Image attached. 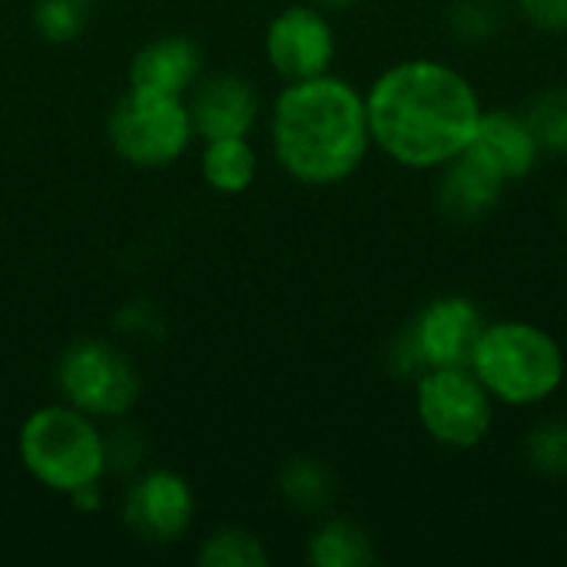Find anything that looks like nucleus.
<instances>
[{"label": "nucleus", "mask_w": 567, "mask_h": 567, "mask_svg": "<svg viewBox=\"0 0 567 567\" xmlns=\"http://www.w3.org/2000/svg\"><path fill=\"white\" fill-rule=\"evenodd\" d=\"M90 23V0H37L33 27L47 43H73Z\"/></svg>", "instance_id": "4be33fe9"}, {"label": "nucleus", "mask_w": 567, "mask_h": 567, "mask_svg": "<svg viewBox=\"0 0 567 567\" xmlns=\"http://www.w3.org/2000/svg\"><path fill=\"white\" fill-rule=\"evenodd\" d=\"M505 27V3L502 0H452L449 7V30L462 43H488Z\"/></svg>", "instance_id": "412c9836"}, {"label": "nucleus", "mask_w": 567, "mask_h": 567, "mask_svg": "<svg viewBox=\"0 0 567 567\" xmlns=\"http://www.w3.org/2000/svg\"><path fill=\"white\" fill-rule=\"evenodd\" d=\"M435 206L449 223L472 226L482 223L505 193V179L472 150L452 156L435 169Z\"/></svg>", "instance_id": "9b49d317"}, {"label": "nucleus", "mask_w": 567, "mask_h": 567, "mask_svg": "<svg viewBox=\"0 0 567 567\" xmlns=\"http://www.w3.org/2000/svg\"><path fill=\"white\" fill-rule=\"evenodd\" d=\"M468 369L492 392L495 402L532 409L548 402L565 385L567 362L558 339L528 319L485 322Z\"/></svg>", "instance_id": "7ed1b4c3"}, {"label": "nucleus", "mask_w": 567, "mask_h": 567, "mask_svg": "<svg viewBox=\"0 0 567 567\" xmlns=\"http://www.w3.org/2000/svg\"><path fill=\"white\" fill-rule=\"evenodd\" d=\"M316 7H322V10H349L352 3H359V0H312Z\"/></svg>", "instance_id": "393cba45"}, {"label": "nucleus", "mask_w": 567, "mask_h": 567, "mask_svg": "<svg viewBox=\"0 0 567 567\" xmlns=\"http://www.w3.org/2000/svg\"><path fill=\"white\" fill-rule=\"evenodd\" d=\"M485 322L488 319L482 316L478 302L462 292H445L429 299L412 322H405V329L415 339L425 369H452L468 365Z\"/></svg>", "instance_id": "1a4fd4ad"}, {"label": "nucleus", "mask_w": 567, "mask_h": 567, "mask_svg": "<svg viewBox=\"0 0 567 567\" xmlns=\"http://www.w3.org/2000/svg\"><path fill=\"white\" fill-rule=\"evenodd\" d=\"M306 558L312 567H372L379 561V548L359 522L332 515L309 535Z\"/></svg>", "instance_id": "2eb2a0df"}, {"label": "nucleus", "mask_w": 567, "mask_h": 567, "mask_svg": "<svg viewBox=\"0 0 567 567\" xmlns=\"http://www.w3.org/2000/svg\"><path fill=\"white\" fill-rule=\"evenodd\" d=\"M56 385L63 402L90 419H123L140 399L133 362L103 339L73 342L56 362Z\"/></svg>", "instance_id": "423d86ee"}, {"label": "nucleus", "mask_w": 567, "mask_h": 567, "mask_svg": "<svg viewBox=\"0 0 567 567\" xmlns=\"http://www.w3.org/2000/svg\"><path fill=\"white\" fill-rule=\"evenodd\" d=\"M186 110L193 133H199L203 140L249 136L259 116V93L239 73H216L193 90Z\"/></svg>", "instance_id": "f8f14e48"}, {"label": "nucleus", "mask_w": 567, "mask_h": 567, "mask_svg": "<svg viewBox=\"0 0 567 567\" xmlns=\"http://www.w3.org/2000/svg\"><path fill=\"white\" fill-rule=\"evenodd\" d=\"M482 110L472 80L432 56L399 60L365 90L372 146L409 169H439L465 153Z\"/></svg>", "instance_id": "f257e3e1"}, {"label": "nucleus", "mask_w": 567, "mask_h": 567, "mask_svg": "<svg viewBox=\"0 0 567 567\" xmlns=\"http://www.w3.org/2000/svg\"><path fill=\"white\" fill-rule=\"evenodd\" d=\"M113 150L133 166H166L183 156L193 123L183 96L133 90L113 106L106 123Z\"/></svg>", "instance_id": "0eeeda50"}, {"label": "nucleus", "mask_w": 567, "mask_h": 567, "mask_svg": "<svg viewBox=\"0 0 567 567\" xmlns=\"http://www.w3.org/2000/svg\"><path fill=\"white\" fill-rule=\"evenodd\" d=\"M199 166H203V179L216 193L236 196L252 186L259 159L246 136H223V140H206Z\"/></svg>", "instance_id": "f3484780"}, {"label": "nucleus", "mask_w": 567, "mask_h": 567, "mask_svg": "<svg viewBox=\"0 0 567 567\" xmlns=\"http://www.w3.org/2000/svg\"><path fill=\"white\" fill-rule=\"evenodd\" d=\"M525 462L535 475L567 485V419H545L528 432Z\"/></svg>", "instance_id": "aec40b11"}, {"label": "nucleus", "mask_w": 567, "mask_h": 567, "mask_svg": "<svg viewBox=\"0 0 567 567\" xmlns=\"http://www.w3.org/2000/svg\"><path fill=\"white\" fill-rule=\"evenodd\" d=\"M565 223H567V193H565Z\"/></svg>", "instance_id": "a878e982"}, {"label": "nucleus", "mask_w": 567, "mask_h": 567, "mask_svg": "<svg viewBox=\"0 0 567 567\" xmlns=\"http://www.w3.org/2000/svg\"><path fill=\"white\" fill-rule=\"evenodd\" d=\"M20 462L47 488L73 495L100 485L106 472V439L73 405H43L20 425Z\"/></svg>", "instance_id": "20e7f679"}, {"label": "nucleus", "mask_w": 567, "mask_h": 567, "mask_svg": "<svg viewBox=\"0 0 567 567\" xmlns=\"http://www.w3.org/2000/svg\"><path fill=\"white\" fill-rule=\"evenodd\" d=\"M196 561L203 567H266L269 551L262 538L246 528H219L199 545Z\"/></svg>", "instance_id": "6ab92c4d"}, {"label": "nucleus", "mask_w": 567, "mask_h": 567, "mask_svg": "<svg viewBox=\"0 0 567 567\" xmlns=\"http://www.w3.org/2000/svg\"><path fill=\"white\" fill-rule=\"evenodd\" d=\"M193 522V492L176 472H146L126 488L123 525L150 545L176 542Z\"/></svg>", "instance_id": "9d476101"}, {"label": "nucleus", "mask_w": 567, "mask_h": 567, "mask_svg": "<svg viewBox=\"0 0 567 567\" xmlns=\"http://www.w3.org/2000/svg\"><path fill=\"white\" fill-rule=\"evenodd\" d=\"M272 150L306 186L349 179L372 150L365 93L332 73L286 83L272 103Z\"/></svg>", "instance_id": "f03ea898"}, {"label": "nucleus", "mask_w": 567, "mask_h": 567, "mask_svg": "<svg viewBox=\"0 0 567 567\" xmlns=\"http://www.w3.org/2000/svg\"><path fill=\"white\" fill-rule=\"evenodd\" d=\"M203 70V53L189 37H159L130 63V86L163 96H183Z\"/></svg>", "instance_id": "4468645a"}, {"label": "nucleus", "mask_w": 567, "mask_h": 567, "mask_svg": "<svg viewBox=\"0 0 567 567\" xmlns=\"http://www.w3.org/2000/svg\"><path fill=\"white\" fill-rule=\"evenodd\" d=\"M495 399L468 365L425 369L415 379V415L442 449H475L495 425Z\"/></svg>", "instance_id": "39448f33"}, {"label": "nucleus", "mask_w": 567, "mask_h": 567, "mask_svg": "<svg viewBox=\"0 0 567 567\" xmlns=\"http://www.w3.org/2000/svg\"><path fill=\"white\" fill-rule=\"evenodd\" d=\"M279 495L302 515H322L336 502V472L316 455H296L279 472Z\"/></svg>", "instance_id": "dca6fc26"}, {"label": "nucleus", "mask_w": 567, "mask_h": 567, "mask_svg": "<svg viewBox=\"0 0 567 567\" xmlns=\"http://www.w3.org/2000/svg\"><path fill=\"white\" fill-rule=\"evenodd\" d=\"M518 17L551 37H565L567 33V0H515Z\"/></svg>", "instance_id": "5701e85b"}, {"label": "nucleus", "mask_w": 567, "mask_h": 567, "mask_svg": "<svg viewBox=\"0 0 567 567\" xmlns=\"http://www.w3.org/2000/svg\"><path fill=\"white\" fill-rule=\"evenodd\" d=\"M468 150L478 153L505 183L528 179L545 156L528 120H525V113L508 110V106L482 110Z\"/></svg>", "instance_id": "ddd939ff"}, {"label": "nucleus", "mask_w": 567, "mask_h": 567, "mask_svg": "<svg viewBox=\"0 0 567 567\" xmlns=\"http://www.w3.org/2000/svg\"><path fill=\"white\" fill-rule=\"evenodd\" d=\"M385 369L395 375V379H419L425 372V362L419 355V346L415 339L409 336V329L402 326L392 339H389V349H385Z\"/></svg>", "instance_id": "b1692460"}, {"label": "nucleus", "mask_w": 567, "mask_h": 567, "mask_svg": "<svg viewBox=\"0 0 567 567\" xmlns=\"http://www.w3.org/2000/svg\"><path fill=\"white\" fill-rule=\"evenodd\" d=\"M522 113L545 156H567V86L538 90Z\"/></svg>", "instance_id": "a211bd4d"}, {"label": "nucleus", "mask_w": 567, "mask_h": 567, "mask_svg": "<svg viewBox=\"0 0 567 567\" xmlns=\"http://www.w3.org/2000/svg\"><path fill=\"white\" fill-rule=\"evenodd\" d=\"M266 56L282 80L329 73L336 60V30L322 7L296 3L279 10L266 27Z\"/></svg>", "instance_id": "6e6552de"}]
</instances>
